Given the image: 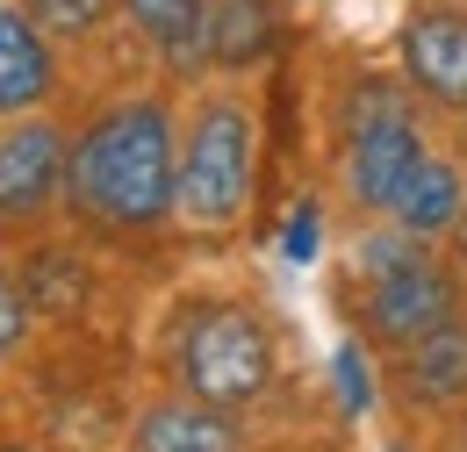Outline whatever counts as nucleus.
Segmentation results:
<instances>
[{
	"label": "nucleus",
	"instance_id": "19",
	"mask_svg": "<svg viewBox=\"0 0 467 452\" xmlns=\"http://www.w3.org/2000/svg\"><path fill=\"white\" fill-rule=\"evenodd\" d=\"M389 452H403V446H389Z\"/></svg>",
	"mask_w": 467,
	"mask_h": 452
},
{
	"label": "nucleus",
	"instance_id": "12",
	"mask_svg": "<svg viewBox=\"0 0 467 452\" xmlns=\"http://www.w3.org/2000/svg\"><path fill=\"white\" fill-rule=\"evenodd\" d=\"M130 22L180 65L209 51V0H130Z\"/></svg>",
	"mask_w": 467,
	"mask_h": 452
},
{
	"label": "nucleus",
	"instance_id": "6",
	"mask_svg": "<svg viewBox=\"0 0 467 452\" xmlns=\"http://www.w3.org/2000/svg\"><path fill=\"white\" fill-rule=\"evenodd\" d=\"M65 187V137L51 122L0 129V216H36Z\"/></svg>",
	"mask_w": 467,
	"mask_h": 452
},
{
	"label": "nucleus",
	"instance_id": "7",
	"mask_svg": "<svg viewBox=\"0 0 467 452\" xmlns=\"http://www.w3.org/2000/svg\"><path fill=\"white\" fill-rule=\"evenodd\" d=\"M403 72L446 108H467V15L431 7L403 29Z\"/></svg>",
	"mask_w": 467,
	"mask_h": 452
},
{
	"label": "nucleus",
	"instance_id": "9",
	"mask_svg": "<svg viewBox=\"0 0 467 452\" xmlns=\"http://www.w3.org/2000/svg\"><path fill=\"white\" fill-rule=\"evenodd\" d=\"M51 94V51L29 15H0V115H22Z\"/></svg>",
	"mask_w": 467,
	"mask_h": 452
},
{
	"label": "nucleus",
	"instance_id": "14",
	"mask_svg": "<svg viewBox=\"0 0 467 452\" xmlns=\"http://www.w3.org/2000/svg\"><path fill=\"white\" fill-rule=\"evenodd\" d=\"M281 252H288L295 266H309V259L324 252V209H317V201H295V209H288V230H281Z\"/></svg>",
	"mask_w": 467,
	"mask_h": 452
},
{
	"label": "nucleus",
	"instance_id": "15",
	"mask_svg": "<svg viewBox=\"0 0 467 452\" xmlns=\"http://www.w3.org/2000/svg\"><path fill=\"white\" fill-rule=\"evenodd\" d=\"M29 7H36V22H51L65 36H87V29L109 15V0H29Z\"/></svg>",
	"mask_w": 467,
	"mask_h": 452
},
{
	"label": "nucleus",
	"instance_id": "18",
	"mask_svg": "<svg viewBox=\"0 0 467 452\" xmlns=\"http://www.w3.org/2000/svg\"><path fill=\"white\" fill-rule=\"evenodd\" d=\"M453 230H461V259H467V209H461V223H453Z\"/></svg>",
	"mask_w": 467,
	"mask_h": 452
},
{
	"label": "nucleus",
	"instance_id": "16",
	"mask_svg": "<svg viewBox=\"0 0 467 452\" xmlns=\"http://www.w3.org/2000/svg\"><path fill=\"white\" fill-rule=\"evenodd\" d=\"M22 338H29V294H22V287L0 273V359H7Z\"/></svg>",
	"mask_w": 467,
	"mask_h": 452
},
{
	"label": "nucleus",
	"instance_id": "2",
	"mask_svg": "<svg viewBox=\"0 0 467 452\" xmlns=\"http://www.w3.org/2000/svg\"><path fill=\"white\" fill-rule=\"evenodd\" d=\"M359 273H367V324L389 344H417L446 324H461V287L446 266H431L417 244L403 237H374L359 252Z\"/></svg>",
	"mask_w": 467,
	"mask_h": 452
},
{
	"label": "nucleus",
	"instance_id": "5",
	"mask_svg": "<svg viewBox=\"0 0 467 452\" xmlns=\"http://www.w3.org/2000/svg\"><path fill=\"white\" fill-rule=\"evenodd\" d=\"M417 159H424L417 122H410L389 94H359V115H352V137H346L352 201H359V209H396V194L410 187Z\"/></svg>",
	"mask_w": 467,
	"mask_h": 452
},
{
	"label": "nucleus",
	"instance_id": "1",
	"mask_svg": "<svg viewBox=\"0 0 467 452\" xmlns=\"http://www.w3.org/2000/svg\"><path fill=\"white\" fill-rule=\"evenodd\" d=\"M72 194L116 230L159 223L180 201V159H173V122L159 101H122L109 108L72 151Z\"/></svg>",
	"mask_w": 467,
	"mask_h": 452
},
{
	"label": "nucleus",
	"instance_id": "8",
	"mask_svg": "<svg viewBox=\"0 0 467 452\" xmlns=\"http://www.w3.org/2000/svg\"><path fill=\"white\" fill-rule=\"evenodd\" d=\"M461 209H467V180H461V166L453 159H417V172H410V187L396 194V223L410 230V237H439V230H453L461 223Z\"/></svg>",
	"mask_w": 467,
	"mask_h": 452
},
{
	"label": "nucleus",
	"instance_id": "13",
	"mask_svg": "<svg viewBox=\"0 0 467 452\" xmlns=\"http://www.w3.org/2000/svg\"><path fill=\"white\" fill-rule=\"evenodd\" d=\"M259 51H266V7H259V0L209 7V57H216V65H252Z\"/></svg>",
	"mask_w": 467,
	"mask_h": 452
},
{
	"label": "nucleus",
	"instance_id": "10",
	"mask_svg": "<svg viewBox=\"0 0 467 452\" xmlns=\"http://www.w3.org/2000/svg\"><path fill=\"white\" fill-rule=\"evenodd\" d=\"M403 396L410 402H453L467 396V324H446L431 338L403 344Z\"/></svg>",
	"mask_w": 467,
	"mask_h": 452
},
{
	"label": "nucleus",
	"instance_id": "11",
	"mask_svg": "<svg viewBox=\"0 0 467 452\" xmlns=\"http://www.w3.org/2000/svg\"><path fill=\"white\" fill-rule=\"evenodd\" d=\"M144 452H237V431L209 402H159L144 416Z\"/></svg>",
	"mask_w": 467,
	"mask_h": 452
},
{
	"label": "nucleus",
	"instance_id": "3",
	"mask_svg": "<svg viewBox=\"0 0 467 452\" xmlns=\"http://www.w3.org/2000/svg\"><path fill=\"white\" fill-rule=\"evenodd\" d=\"M180 381L187 396L209 402V409H244L274 381V338L252 309H202L180 338Z\"/></svg>",
	"mask_w": 467,
	"mask_h": 452
},
{
	"label": "nucleus",
	"instance_id": "4",
	"mask_svg": "<svg viewBox=\"0 0 467 452\" xmlns=\"http://www.w3.org/2000/svg\"><path fill=\"white\" fill-rule=\"evenodd\" d=\"M252 201V115L237 101H209L187 129V159H180V216L202 230H223Z\"/></svg>",
	"mask_w": 467,
	"mask_h": 452
},
{
	"label": "nucleus",
	"instance_id": "17",
	"mask_svg": "<svg viewBox=\"0 0 467 452\" xmlns=\"http://www.w3.org/2000/svg\"><path fill=\"white\" fill-rule=\"evenodd\" d=\"M338 388H346L352 409H367V374H359V352H352V344L338 352Z\"/></svg>",
	"mask_w": 467,
	"mask_h": 452
}]
</instances>
